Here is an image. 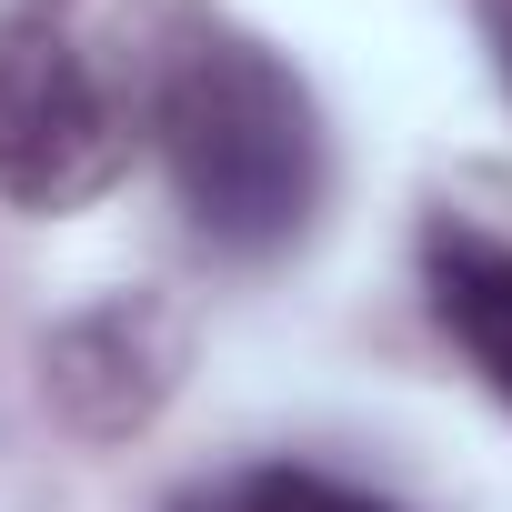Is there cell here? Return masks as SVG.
Listing matches in <instances>:
<instances>
[{
  "mask_svg": "<svg viewBox=\"0 0 512 512\" xmlns=\"http://www.w3.org/2000/svg\"><path fill=\"white\" fill-rule=\"evenodd\" d=\"M502 81H512V11H502Z\"/></svg>",
  "mask_w": 512,
  "mask_h": 512,
  "instance_id": "8992f818",
  "label": "cell"
},
{
  "mask_svg": "<svg viewBox=\"0 0 512 512\" xmlns=\"http://www.w3.org/2000/svg\"><path fill=\"white\" fill-rule=\"evenodd\" d=\"M161 161L191 231L221 262H272L322 211V111L282 51L241 31H191L161 91Z\"/></svg>",
  "mask_w": 512,
  "mask_h": 512,
  "instance_id": "7a4b0ae2",
  "label": "cell"
},
{
  "mask_svg": "<svg viewBox=\"0 0 512 512\" xmlns=\"http://www.w3.org/2000/svg\"><path fill=\"white\" fill-rule=\"evenodd\" d=\"M41 382H51V402H61L71 432L121 442V432H141V422L171 402V382H181V332H171V312L141 302V292H131V302H101V312H81V322L51 332Z\"/></svg>",
  "mask_w": 512,
  "mask_h": 512,
  "instance_id": "3957f363",
  "label": "cell"
},
{
  "mask_svg": "<svg viewBox=\"0 0 512 512\" xmlns=\"http://www.w3.org/2000/svg\"><path fill=\"white\" fill-rule=\"evenodd\" d=\"M171 512H412L372 482H342L322 462H231L191 492H171Z\"/></svg>",
  "mask_w": 512,
  "mask_h": 512,
  "instance_id": "5b68a950",
  "label": "cell"
},
{
  "mask_svg": "<svg viewBox=\"0 0 512 512\" xmlns=\"http://www.w3.org/2000/svg\"><path fill=\"white\" fill-rule=\"evenodd\" d=\"M422 302H432L442 342L482 372V392L512 412V241L462 211H432L422 221Z\"/></svg>",
  "mask_w": 512,
  "mask_h": 512,
  "instance_id": "277c9868",
  "label": "cell"
},
{
  "mask_svg": "<svg viewBox=\"0 0 512 512\" xmlns=\"http://www.w3.org/2000/svg\"><path fill=\"white\" fill-rule=\"evenodd\" d=\"M191 31L161 0H11L0 11V201L81 211L161 131Z\"/></svg>",
  "mask_w": 512,
  "mask_h": 512,
  "instance_id": "6da1fadb",
  "label": "cell"
}]
</instances>
